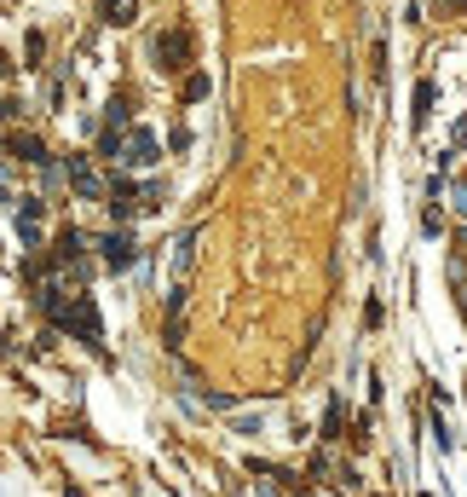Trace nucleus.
I'll use <instances>...</instances> for the list:
<instances>
[{
  "mask_svg": "<svg viewBox=\"0 0 467 497\" xmlns=\"http://www.w3.org/2000/svg\"><path fill=\"white\" fill-rule=\"evenodd\" d=\"M12 151L29 156V162H41V145H35V139H12Z\"/></svg>",
  "mask_w": 467,
  "mask_h": 497,
  "instance_id": "7",
  "label": "nucleus"
},
{
  "mask_svg": "<svg viewBox=\"0 0 467 497\" xmlns=\"http://www.w3.org/2000/svg\"><path fill=\"white\" fill-rule=\"evenodd\" d=\"M133 133H139V139H127V145H121V156H127V162H151V156H156V139H151L144 128H133Z\"/></svg>",
  "mask_w": 467,
  "mask_h": 497,
  "instance_id": "2",
  "label": "nucleus"
},
{
  "mask_svg": "<svg viewBox=\"0 0 467 497\" xmlns=\"http://www.w3.org/2000/svg\"><path fill=\"white\" fill-rule=\"evenodd\" d=\"M156 64H162V70H179V64H191V41H185V35H168V41H156Z\"/></svg>",
  "mask_w": 467,
  "mask_h": 497,
  "instance_id": "1",
  "label": "nucleus"
},
{
  "mask_svg": "<svg viewBox=\"0 0 467 497\" xmlns=\"http://www.w3.org/2000/svg\"><path fill=\"white\" fill-rule=\"evenodd\" d=\"M35 220H41V209H35V203H23V209H18V232H23V244H41V226H35Z\"/></svg>",
  "mask_w": 467,
  "mask_h": 497,
  "instance_id": "3",
  "label": "nucleus"
},
{
  "mask_svg": "<svg viewBox=\"0 0 467 497\" xmlns=\"http://www.w3.org/2000/svg\"><path fill=\"white\" fill-rule=\"evenodd\" d=\"M133 12H139L133 0H104V18L110 23H133Z\"/></svg>",
  "mask_w": 467,
  "mask_h": 497,
  "instance_id": "6",
  "label": "nucleus"
},
{
  "mask_svg": "<svg viewBox=\"0 0 467 497\" xmlns=\"http://www.w3.org/2000/svg\"><path fill=\"white\" fill-rule=\"evenodd\" d=\"M104 254H110L116 266H127V261H133V237H127V232H121V237H104Z\"/></svg>",
  "mask_w": 467,
  "mask_h": 497,
  "instance_id": "4",
  "label": "nucleus"
},
{
  "mask_svg": "<svg viewBox=\"0 0 467 497\" xmlns=\"http://www.w3.org/2000/svg\"><path fill=\"white\" fill-rule=\"evenodd\" d=\"M70 179H76V191H81V197H98V179H93V168H87V162H76V168H70Z\"/></svg>",
  "mask_w": 467,
  "mask_h": 497,
  "instance_id": "5",
  "label": "nucleus"
}]
</instances>
